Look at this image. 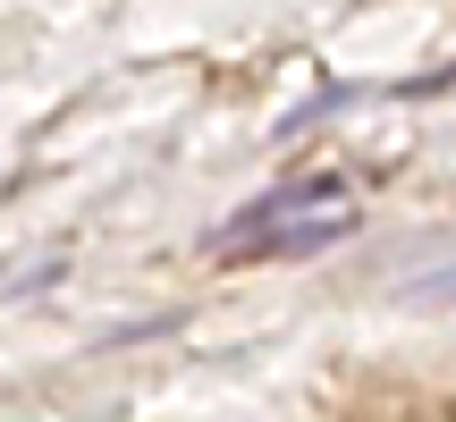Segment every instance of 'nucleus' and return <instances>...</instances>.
<instances>
[{
  "mask_svg": "<svg viewBox=\"0 0 456 422\" xmlns=\"http://www.w3.org/2000/svg\"><path fill=\"white\" fill-rule=\"evenodd\" d=\"M338 203H346V186L330 178V169H313V178L245 203L228 228H212V254H322V245L346 237V220H355V211H338Z\"/></svg>",
  "mask_w": 456,
  "mask_h": 422,
  "instance_id": "f257e3e1",
  "label": "nucleus"
},
{
  "mask_svg": "<svg viewBox=\"0 0 456 422\" xmlns=\"http://www.w3.org/2000/svg\"><path fill=\"white\" fill-rule=\"evenodd\" d=\"M431 296H440V304H456V271H440V279H431Z\"/></svg>",
  "mask_w": 456,
  "mask_h": 422,
  "instance_id": "f03ea898",
  "label": "nucleus"
}]
</instances>
